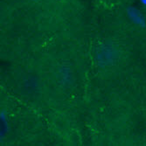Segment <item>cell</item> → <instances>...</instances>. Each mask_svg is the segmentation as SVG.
Returning <instances> with one entry per match:
<instances>
[{"mask_svg":"<svg viewBox=\"0 0 146 146\" xmlns=\"http://www.w3.org/2000/svg\"><path fill=\"white\" fill-rule=\"evenodd\" d=\"M141 1L143 2V4L146 6V0H141Z\"/></svg>","mask_w":146,"mask_h":146,"instance_id":"6da1fadb","label":"cell"}]
</instances>
